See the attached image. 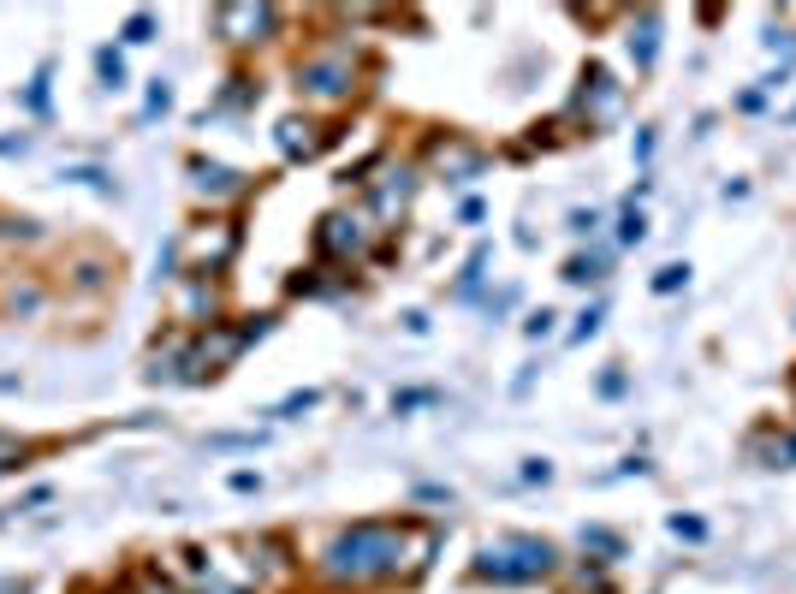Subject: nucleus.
<instances>
[{
  "label": "nucleus",
  "instance_id": "nucleus-2",
  "mask_svg": "<svg viewBox=\"0 0 796 594\" xmlns=\"http://www.w3.org/2000/svg\"><path fill=\"white\" fill-rule=\"evenodd\" d=\"M559 571V547L541 535H494L476 553V577L482 583H541Z\"/></svg>",
  "mask_w": 796,
  "mask_h": 594
},
{
  "label": "nucleus",
  "instance_id": "nucleus-21",
  "mask_svg": "<svg viewBox=\"0 0 796 594\" xmlns=\"http://www.w3.org/2000/svg\"><path fill=\"white\" fill-rule=\"evenodd\" d=\"M630 48H636L642 66H648V60H654V18H642V42H630Z\"/></svg>",
  "mask_w": 796,
  "mask_h": 594
},
{
  "label": "nucleus",
  "instance_id": "nucleus-16",
  "mask_svg": "<svg viewBox=\"0 0 796 594\" xmlns=\"http://www.w3.org/2000/svg\"><path fill=\"white\" fill-rule=\"evenodd\" d=\"M119 36H125V42H155V18H149V12H131Z\"/></svg>",
  "mask_w": 796,
  "mask_h": 594
},
{
  "label": "nucleus",
  "instance_id": "nucleus-20",
  "mask_svg": "<svg viewBox=\"0 0 796 594\" xmlns=\"http://www.w3.org/2000/svg\"><path fill=\"white\" fill-rule=\"evenodd\" d=\"M618 238H624V244H642V214H636V208L624 214V226H618Z\"/></svg>",
  "mask_w": 796,
  "mask_h": 594
},
{
  "label": "nucleus",
  "instance_id": "nucleus-15",
  "mask_svg": "<svg viewBox=\"0 0 796 594\" xmlns=\"http://www.w3.org/2000/svg\"><path fill=\"white\" fill-rule=\"evenodd\" d=\"M167 108H173V84L155 78V84H149V96H143V113H149V119H161Z\"/></svg>",
  "mask_w": 796,
  "mask_h": 594
},
{
  "label": "nucleus",
  "instance_id": "nucleus-6",
  "mask_svg": "<svg viewBox=\"0 0 796 594\" xmlns=\"http://www.w3.org/2000/svg\"><path fill=\"white\" fill-rule=\"evenodd\" d=\"M191 191L197 202H232V197H244V173H232V167H220V161H202L191 155Z\"/></svg>",
  "mask_w": 796,
  "mask_h": 594
},
{
  "label": "nucleus",
  "instance_id": "nucleus-23",
  "mask_svg": "<svg viewBox=\"0 0 796 594\" xmlns=\"http://www.w3.org/2000/svg\"><path fill=\"white\" fill-rule=\"evenodd\" d=\"M309 404H315V393H292V399H286L274 416H298V410H309Z\"/></svg>",
  "mask_w": 796,
  "mask_h": 594
},
{
  "label": "nucleus",
  "instance_id": "nucleus-7",
  "mask_svg": "<svg viewBox=\"0 0 796 594\" xmlns=\"http://www.w3.org/2000/svg\"><path fill=\"white\" fill-rule=\"evenodd\" d=\"M410 191H416V173H410V167L387 173V185H381V191H375V208H381L387 220H393V214H404V208H410Z\"/></svg>",
  "mask_w": 796,
  "mask_h": 594
},
{
  "label": "nucleus",
  "instance_id": "nucleus-5",
  "mask_svg": "<svg viewBox=\"0 0 796 594\" xmlns=\"http://www.w3.org/2000/svg\"><path fill=\"white\" fill-rule=\"evenodd\" d=\"M214 30H220L226 42H238V48L268 42V30H274V7H220V12H214Z\"/></svg>",
  "mask_w": 796,
  "mask_h": 594
},
{
  "label": "nucleus",
  "instance_id": "nucleus-17",
  "mask_svg": "<svg viewBox=\"0 0 796 594\" xmlns=\"http://www.w3.org/2000/svg\"><path fill=\"white\" fill-rule=\"evenodd\" d=\"M131 594H185L179 583H173V577H161V571H143V577H137V589Z\"/></svg>",
  "mask_w": 796,
  "mask_h": 594
},
{
  "label": "nucleus",
  "instance_id": "nucleus-12",
  "mask_svg": "<svg viewBox=\"0 0 796 594\" xmlns=\"http://www.w3.org/2000/svg\"><path fill=\"white\" fill-rule=\"evenodd\" d=\"M24 458H30V446H24L18 434H0V476H7V470H24Z\"/></svg>",
  "mask_w": 796,
  "mask_h": 594
},
{
  "label": "nucleus",
  "instance_id": "nucleus-1",
  "mask_svg": "<svg viewBox=\"0 0 796 594\" xmlns=\"http://www.w3.org/2000/svg\"><path fill=\"white\" fill-rule=\"evenodd\" d=\"M428 553H434V529L351 523L315 553V577L327 589H375V583H399V577L428 571Z\"/></svg>",
  "mask_w": 796,
  "mask_h": 594
},
{
  "label": "nucleus",
  "instance_id": "nucleus-4",
  "mask_svg": "<svg viewBox=\"0 0 796 594\" xmlns=\"http://www.w3.org/2000/svg\"><path fill=\"white\" fill-rule=\"evenodd\" d=\"M369 238H375L369 214H327V220H321V250H327V256H339V262L363 256Z\"/></svg>",
  "mask_w": 796,
  "mask_h": 594
},
{
  "label": "nucleus",
  "instance_id": "nucleus-19",
  "mask_svg": "<svg viewBox=\"0 0 796 594\" xmlns=\"http://www.w3.org/2000/svg\"><path fill=\"white\" fill-rule=\"evenodd\" d=\"M690 280V268L684 262H672V268H660V280H654V292H678V286Z\"/></svg>",
  "mask_w": 796,
  "mask_h": 594
},
{
  "label": "nucleus",
  "instance_id": "nucleus-9",
  "mask_svg": "<svg viewBox=\"0 0 796 594\" xmlns=\"http://www.w3.org/2000/svg\"><path fill=\"white\" fill-rule=\"evenodd\" d=\"M315 143H321V137H315V125L309 119H286L280 125V149H286V155H315Z\"/></svg>",
  "mask_w": 796,
  "mask_h": 594
},
{
  "label": "nucleus",
  "instance_id": "nucleus-10",
  "mask_svg": "<svg viewBox=\"0 0 796 594\" xmlns=\"http://www.w3.org/2000/svg\"><path fill=\"white\" fill-rule=\"evenodd\" d=\"M440 167L446 173H464V179H476V173H482V155H476V149H458V143H440Z\"/></svg>",
  "mask_w": 796,
  "mask_h": 594
},
{
  "label": "nucleus",
  "instance_id": "nucleus-25",
  "mask_svg": "<svg viewBox=\"0 0 796 594\" xmlns=\"http://www.w3.org/2000/svg\"><path fill=\"white\" fill-rule=\"evenodd\" d=\"M416 404H434V393H399L393 410H416Z\"/></svg>",
  "mask_w": 796,
  "mask_h": 594
},
{
  "label": "nucleus",
  "instance_id": "nucleus-3",
  "mask_svg": "<svg viewBox=\"0 0 796 594\" xmlns=\"http://www.w3.org/2000/svg\"><path fill=\"white\" fill-rule=\"evenodd\" d=\"M298 90L309 101H321V108H333V101H351L357 90V54H351L345 42L321 48V54H309L298 66Z\"/></svg>",
  "mask_w": 796,
  "mask_h": 594
},
{
  "label": "nucleus",
  "instance_id": "nucleus-13",
  "mask_svg": "<svg viewBox=\"0 0 796 594\" xmlns=\"http://www.w3.org/2000/svg\"><path fill=\"white\" fill-rule=\"evenodd\" d=\"M60 179H72V185H90V191H101V197H113V179L101 167H66Z\"/></svg>",
  "mask_w": 796,
  "mask_h": 594
},
{
  "label": "nucleus",
  "instance_id": "nucleus-18",
  "mask_svg": "<svg viewBox=\"0 0 796 594\" xmlns=\"http://www.w3.org/2000/svg\"><path fill=\"white\" fill-rule=\"evenodd\" d=\"M24 108H30V113H48V66L30 78V90H24Z\"/></svg>",
  "mask_w": 796,
  "mask_h": 594
},
{
  "label": "nucleus",
  "instance_id": "nucleus-24",
  "mask_svg": "<svg viewBox=\"0 0 796 594\" xmlns=\"http://www.w3.org/2000/svg\"><path fill=\"white\" fill-rule=\"evenodd\" d=\"M232 488H238V494H256L262 476H256V470H238V476H232Z\"/></svg>",
  "mask_w": 796,
  "mask_h": 594
},
{
  "label": "nucleus",
  "instance_id": "nucleus-14",
  "mask_svg": "<svg viewBox=\"0 0 796 594\" xmlns=\"http://www.w3.org/2000/svg\"><path fill=\"white\" fill-rule=\"evenodd\" d=\"M601 274H606V256H577L571 268H565V280H571V286H589V280H601Z\"/></svg>",
  "mask_w": 796,
  "mask_h": 594
},
{
  "label": "nucleus",
  "instance_id": "nucleus-8",
  "mask_svg": "<svg viewBox=\"0 0 796 594\" xmlns=\"http://www.w3.org/2000/svg\"><path fill=\"white\" fill-rule=\"evenodd\" d=\"M0 309H7V315H36V309H42V286H36V280H7V286H0Z\"/></svg>",
  "mask_w": 796,
  "mask_h": 594
},
{
  "label": "nucleus",
  "instance_id": "nucleus-26",
  "mask_svg": "<svg viewBox=\"0 0 796 594\" xmlns=\"http://www.w3.org/2000/svg\"><path fill=\"white\" fill-rule=\"evenodd\" d=\"M0 594H12V589H7V583H0Z\"/></svg>",
  "mask_w": 796,
  "mask_h": 594
},
{
  "label": "nucleus",
  "instance_id": "nucleus-22",
  "mask_svg": "<svg viewBox=\"0 0 796 594\" xmlns=\"http://www.w3.org/2000/svg\"><path fill=\"white\" fill-rule=\"evenodd\" d=\"M101 274H108V268H101V262H78V286H90V292L101 286Z\"/></svg>",
  "mask_w": 796,
  "mask_h": 594
},
{
  "label": "nucleus",
  "instance_id": "nucleus-11",
  "mask_svg": "<svg viewBox=\"0 0 796 594\" xmlns=\"http://www.w3.org/2000/svg\"><path fill=\"white\" fill-rule=\"evenodd\" d=\"M96 78L101 84H108V90H119V84H125V60H119V48H96Z\"/></svg>",
  "mask_w": 796,
  "mask_h": 594
}]
</instances>
